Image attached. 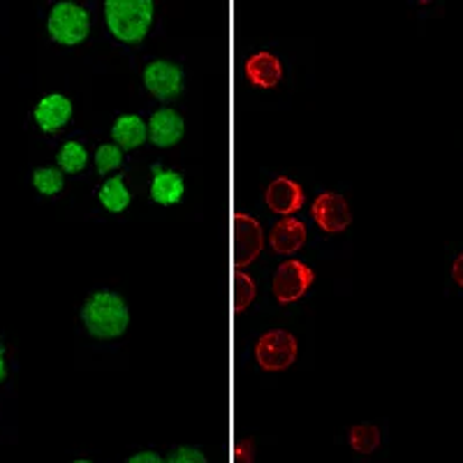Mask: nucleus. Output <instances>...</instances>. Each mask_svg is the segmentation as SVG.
I'll list each match as a JSON object with an SVG mask.
<instances>
[{"label":"nucleus","mask_w":463,"mask_h":463,"mask_svg":"<svg viewBox=\"0 0 463 463\" xmlns=\"http://www.w3.org/2000/svg\"><path fill=\"white\" fill-rule=\"evenodd\" d=\"M452 279L457 280L458 288H463V253L458 255L457 260H454V264H452Z\"/></svg>","instance_id":"obj_25"},{"label":"nucleus","mask_w":463,"mask_h":463,"mask_svg":"<svg viewBox=\"0 0 463 463\" xmlns=\"http://www.w3.org/2000/svg\"><path fill=\"white\" fill-rule=\"evenodd\" d=\"M299 345H297L295 334L285 332V329H271L262 334L255 345V359H258L260 369L264 371H285L295 364Z\"/></svg>","instance_id":"obj_4"},{"label":"nucleus","mask_w":463,"mask_h":463,"mask_svg":"<svg viewBox=\"0 0 463 463\" xmlns=\"http://www.w3.org/2000/svg\"><path fill=\"white\" fill-rule=\"evenodd\" d=\"M165 463H206V457L195 448H176Z\"/></svg>","instance_id":"obj_22"},{"label":"nucleus","mask_w":463,"mask_h":463,"mask_svg":"<svg viewBox=\"0 0 463 463\" xmlns=\"http://www.w3.org/2000/svg\"><path fill=\"white\" fill-rule=\"evenodd\" d=\"M264 248L262 225L248 213H234V264L237 269H246L260 258Z\"/></svg>","instance_id":"obj_6"},{"label":"nucleus","mask_w":463,"mask_h":463,"mask_svg":"<svg viewBox=\"0 0 463 463\" xmlns=\"http://www.w3.org/2000/svg\"><path fill=\"white\" fill-rule=\"evenodd\" d=\"M271 248L279 255H292L306 243V225L297 218H280L271 230Z\"/></svg>","instance_id":"obj_14"},{"label":"nucleus","mask_w":463,"mask_h":463,"mask_svg":"<svg viewBox=\"0 0 463 463\" xmlns=\"http://www.w3.org/2000/svg\"><path fill=\"white\" fill-rule=\"evenodd\" d=\"M81 320L90 336L109 341V338H118L126 334L128 325H130V311L121 295L100 289L86 299L84 308H81Z\"/></svg>","instance_id":"obj_1"},{"label":"nucleus","mask_w":463,"mask_h":463,"mask_svg":"<svg viewBox=\"0 0 463 463\" xmlns=\"http://www.w3.org/2000/svg\"><path fill=\"white\" fill-rule=\"evenodd\" d=\"M111 139L121 151L139 148L148 139V123H144L137 114L118 116L111 126Z\"/></svg>","instance_id":"obj_15"},{"label":"nucleus","mask_w":463,"mask_h":463,"mask_svg":"<svg viewBox=\"0 0 463 463\" xmlns=\"http://www.w3.org/2000/svg\"><path fill=\"white\" fill-rule=\"evenodd\" d=\"M72 114V100L61 93L44 95L43 100L35 105V109H33V118H35L37 128L43 132H47V135H53V132H58L61 128L68 126Z\"/></svg>","instance_id":"obj_9"},{"label":"nucleus","mask_w":463,"mask_h":463,"mask_svg":"<svg viewBox=\"0 0 463 463\" xmlns=\"http://www.w3.org/2000/svg\"><path fill=\"white\" fill-rule=\"evenodd\" d=\"M316 283V271L301 260H288L274 274V297L279 304H295Z\"/></svg>","instance_id":"obj_5"},{"label":"nucleus","mask_w":463,"mask_h":463,"mask_svg":"<svg viewBox=\"0 0 463 463\" xmlns=\"http://www.w3.org/2000/svg\"><path fill=\"white\" fill-rule=\"evenodd\" d=\"M98 197H100V204L105 206L109 213H121V211H126L132 202L130 190H128L126 181H123L121 176H111V179H107L105 184H102L100 195Z\"/></svg>","instance_id":"obj_16"},{"label":"nucleus","mask_w":463,"mask_h":463,"mask_svg":"<svg viewBox=\"0 0 463 463\" xmlns=\"http://www.w3.org/2000/svg\"><path fill=\"white\" fill-rule=\"evenodd\" d=\"M311 213L317 227L329 232V234H341L353 222L350 204L338 193H322V195H317L311 206Z\"/></svg>","instance_id":"obj_8"},{"label":"nucleus","mask_w":463,"mask_h":463,"mask_svg":"<svg viewBox=\"0 0 463 463\" xmlns=\"http://www.w3.org/2000/svg\"><path fill=\"white\" fill-rule=\"evenodd\" d=\"M7 378V362H5V347L0 345V383Z\"/></svg>","instance_id":"obj_26"},{"label":"nucleus","mask_w":463,"mask_h":463,"mask_svg":"<svg viewBox=\"0 0 463 463\" xmlns=\"http://www.w3.org/2000/svg\"><path fill=\"white\" fill-rule=\"evenodd\" d=\"M105 22L111 35L126 44H139L153 24L151 0H107Z\"/></svg>","instance_id":"obj_2"},{"label":"nucleus","mask_w":463,"mask_h":463,"mask_svg":"<svg viewBox=\"0 0 463 463\" xmlns=\"http://www.w3.org/2000/svg\"><path fill=\"white\" fill-rule=\"evenodd\" d=\"M185 135V123L181 118L179 111L169 109H158L156 114L151 116V121H148V142L153 146L158 148H169L176 146V144L184 139Z\"/></svg>","instance_id":"obj_11"},{"label":"nucleus","mask_w":463,"mask_h":463,"mask_svg":"<svg viewBox=\"0 0 463 463\" xmlns=\"http://www.w3.org/2000/svg\"><path fill=\"white\" fill-rule=\"evenodd\" d=\"M350 445L359 454L375 452L380 445V429L373 424H357L350 429Z\"/></svg>","instance_id":"obj_19"},{"label":"nucleus","mask_w":463,"mask_h":463,"mask_svg":"<svg viewBox=\"0 0 463 463\" xmlns=\"http://www.w3.org/2000/svg\"><path fill=\"white\" fill-rule=\"evenodd\" d=\"M128 463H165V461L156 452H139V454H132V457L128 458Z\"/></svg>","instance_id":"obj_24"},{"label":"nucleus","mask_w":463,"mask_h":463,"mask_svg":"<svg viewBox=\"0 0 463 463\" xmlns=\"http://www.w3.org/2000/svg\"><path fill=\"white\" fill-rule=\"evenodd\" d=\"M33 188L44 197L58 195L65 188V174L58 167H37L33 172Z\"/></svg>","instance_id":"obj_18"},{"label":"nucleus","mask_w":463,"mask_h":463,"mask_svg":"<svg viewBox=\"0 0 463 463\" xmlns=\"http://www.w3.org/2000/svg\"><path fill=\"white\" fill-rule=\"evenodd\" d=\"M89 163V153L80 142H65L56 153V165L63 174H80Z\"/></svg>","instance_id":"obj_17"},{"label":"nucleus","mask_w":463,"mask_h":463,"mask_svg":"<svg viewBox=\"0 0 463 463\" xmlns=\"http://www.w3.org/2000/svg\"><path fill=\"white\" fill-rule=\"evenodd\" d=\"M123 165V151L116 144H102L95 151V169L100 174H109Z\"/></svg>","instance_id":"obj_21"},{"label":"nucleus","mask_w":463,"mask_h":463,"mask_svg":"<svg viewBox=\"0 0 463 463\" xmlns=\"http://www.w3.org/2000/svg\"><path fill=\"white\" fill-rule=\"evenodd\" d=\"M151 200L160 206L179 204L185 195V181L179 172L165 169L163 165H153L151 167Z\"/></svg>","instance_id":"obj_12"},{"label":"nucleus","mask_w":463,"mask_h":463,"mask_svg":"<svg viewBox=\"0 0 463 463\" xmlns=\"http://www.w3.org/2000/svg\"><path fill=\"white\" fill-rule=\"evenodd\" d=\"M47 33L53 43L63 44V47H77L90 33L89 10H84L72 0H61L49 12Z\"/></svg>","instance_id":"obj_3"},{"label":"nucleus","mask_w":463,"mask_h":463,"mask_svg":"<svg viewBox=\"0 0 463 463\" xmlns=\"http://www.w3.org/2000/svg\"><path fill=\"white\" fill-rule=\"evenodd\" d=\"M237 463H253V442L246 440L237 448Z\"/></svg>","instance_id":"obj_23"},{"label":"nucleus","mask_w":463,"mask_h":463,"mask_svg":"<svg viewBox=\"0 0 463 463\" xmlns=\"http://www.w3.org/2000/svg\"><path fill=\"white\" fill-rule=\"evenodd\" d=\"M72 463H90V461H86V458H80V461H72Z\"/></svg>","instance_id":"obj_27"},{"label":"nucleus","mask_w":463,"mask_h":463,"mask_svg":"<svg viewBox=\"0 0 463 463\" xmlns=\"http://www.w3.org/2000/svg\"><path fill=\"white\" fill-rule=\"evenodd\" d=\"M246 77L258 89H276L283 80V65L269 52H258L246 61Z\"/></svg>","instance_id":"obj_13"},{"label":"nucleus","mask_w":463,"mask_h":463,"mask_svg":"<svg viewBox=\"0 0 463 463\" xmlns=\"http://www.w3.org/2000/svg\"><path fill=\"white\" fill-rule=\"evenodd\" d=\"M255 295H258V285L246 271H237L234 274V311L243 313L248 306L255 301Z\"/></svg>","instance_id":"obj_20"},{"label":"nucleus","mask_w":463,"mask_h":463,"mask_svg":"<svg viewBox=\"0 0 463 463\" xmlns=\"http://www.w3.org/2000/svg\"><path fill=\"white\" fill-rule=\"evenodd\" d=\"M184 70L172 61H153L144 70V86L151 95H156L158 100L167 102L184 90Z\"/></svg>","instance_id":"obj_7"},{"label":"nucleus","mask_w":463,"mask_h":463,"mask_svg":"<svg viewBox=\"0 0 463 463\" xmlns=\"http://www.w3.org/2000/svg\"><path fill=\"white\" fill-rule=\"evenodd\" d=\"M264 202L279 216L292 218V213H297L304 206V188L288 176H279L269 184Z\"/></svg>","instance_id":"obj_10"}]
</instances>
